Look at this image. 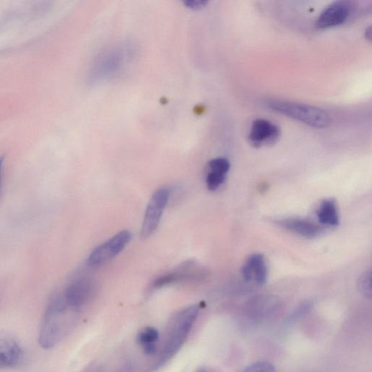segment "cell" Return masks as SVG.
<instances>
[{"label": "cell", "instance_id": "cell-1", "mask_svg": "<svg viewBox=\"0 0 372 372\" xmlns=\"http://www.w3.org/2000/svg\"><path fill=\"white\" fill-rule=\"evenodd\" d=\"M200 312L198 305H192L179 312L172 322V326L160 358V366L172 357L184 344L189 332Z\"/></svg>", "mask_w": 372, "mask_h": 372}, {"label": "cell", "instance_id": "cell-2", "mask_svg": "<svg viewBox=\"0 0 372 372\" xmlns=\"http://www.w3.org/2000/svg\"><path fill=\"white\" fill-rule=\"evenodd\" d=\"M266 105L274 111L312 128H324L331 123L330 115L319 107L277 99L268 100Z\"/></svg>", "mask_w": 372, "mask_h": 372}, {"label": "cell", "instance_id": "cell-3", "mask_svg": "<svg viewBox=\"0 0 372 372\" xmlns=\"http://www.w3.org/2000/svg\"><path fill=\"white\" fill-rule=\"evenodd\" d=\"M67 304L64 298L54 296L50 301L41 326L39 343L44 349L53 347L61 340L64 329Z\"/></svg>", "mask_w": 372, "mask_h": 372}, {"label": "cell", "instance_id": "cell-4", "mask_svg": "<svg viewBox=\"0 0 372 372\" xmlns=\"http://www.w3.org/2000/svg\"><path fill=\"white\" fill-rule=\"evenodd\" d=\"M130 239L131 233L128 230L117 233L92 252L88 259L89 265L97 267L108 263L125 249Z\"/></svg>", "mask_w": 372, "mask_h": 372}, {"label": "cell", "instance_id": "cell-5", "mask_svg": "<svg viewBox=\"0 0 372 372\" xmlns=\"http://www.w3.org/2000/svg\"><path fill=\"white\" fill-rule=\"evenodd\" d=\"M170 198V190L162 188L156 191L149 203L142 228V236L148 238L158 228Z\"/></svg>", "mask_w": 372, "mask_h": 372}, {"label": "cell", "instance_id": "cell-6", "mask_svg": "<svg viewBox=\"0 0 372 372\" xmlns=\"http://www.w3.org/2000/svg\"><path fill=\"white\" fill-rule=\"evenodd\" d=\"M280 129L268 120L258 119L253 121L249 134V143L256 148L275 144L280 137Z\"/></svg>", "mask_w": 372, "mask_h": 372}, {"label": "cell", "instance_id": "cell-7", "mask_svg": "<svg viewBox=\"0 0 372 372\" xmlns=\"http://www.w3.org/2000/svg\"><path fill=\"white\" fill-rule=\"evenodd\" d=\"M351 11L350 3L337 1L327 6L319 16L316 26L319 29H329L339 26L347 20Z\"/></svg>", "mask_w": 372, "mask_h": 372}, {"label": "cell", "instance_id": "cell-8", "mask_svg": "<svg viewBox=\"0 0 372 372\" xmlns=\"http://www.w3.org/2000/svg\"><path fill=\"white\" fill-rule=\"evenodd\" d=\"M24 357L23 348L11 336L0 334V369L14 367Z\"/></svg>", "mask_w": 372, "mask_h": 372}, {"label": "cell", "instance_id": "cell-9", "mask_svg": "<svg viewBox=\"0 0 372 372\" xmlns=\"http://www.w3.org/2000/svg\"><path fill=\"white\" fill-rule=\"evenodd\" d=\"M93 291L94 286L90 280H78L67 287L63 298L67 306L80 308L90 299Z\"/></svg>", "mask_w": 372, "mask_h": 372}, {"label": "cell", "instance_id": "cell-10", "mask_svg": "<svg viewBox=\"0 0 372 372\" xmlns=\"http://www.w3.org/2000/svg\"><path fill=\"white\" fill-rule=\"evenodd\" d=\"M242 274L247 282L254 280L260 286L265 284L268 279V268L263 254H252L243 266Z\"/></svg>", "mask_w": 372, "mask_h": 372}, {"label": "cell", "instance_id": "cell-11", "mask_svg": "<svg viewBox=\"0 0 372 372\" xmlns=\"http://www.w3.org/2000/svg\"><path fill=\"white\" fill-rule=\"evenodd\" d=\"M277 224L308 239L319 237L322 231L319 226L305 219H287L277 221Z\"/></svg>", "mask_w": 372, "mask_h": 372}, {"label": "cell", "instance_id": "cell-12", "mask_svg": "<svg viewBox=\"0 0 372 372\" xmlns=\"http://www.w3.org/2000/svg\"><path fill=\"white\" fill-rule=\"evenodd\" d=\"M319 222L325 226L336 227L340 223L337 203L334 200H324L317 212Z\"/></svg>", "mask_w": 372, "mask_h": 372}, {"label": "cell", "instance_id": "cell-13", "mask_svg": "<svg viewBox=\"0 0 372 372\" xmlns=\"http://www.w3.org/2000/svg\"><path fill=\"white\" fill-rule=\"evenodd\" d=\"M191 276L192 270L190 266H188L160 277L154 282L153 287L156 288L163 287L165 285L184 280Z\"/></svg>", "mask_w": 372, "mask_h": 372}, {"label": "cell", "instance_id": "cell-14", "mask_svg": "<svg viewBox=\"0 0 372 372\" xmlns=\"http://www.w3.org/2000/svg\"><path fill=\"white\" fill-rule=\"evenodd\" d=\"M138 339L144 347L156 345L159 339V332L153 327H148L140 333Z\"/></svg>", "mask_w": 372, "mask_h": 372}, {"label": "cell", "instance_id": "cell-15", "mask_svg": "<svg viewBox=\"0 0 372 372\" xmlns=\"http://www.w3.org/2000/svg\"><path fill=\"white\" fill-rule=\"evenodd\" d=\"M358 287L362 295L368 299L371 297V270L365 272L358 282Z\"/></svg>", "mask_w": 372, "mask_h": 372}, {"label": "cell", "instance_id": "cell-16", "mask_svg": "<svg viewBox=\"0 0 372 372\" xmlns=\"http://www.w3.org/2000/svg\"><path fill=\"white\" fill-rule=\"evenodd\" d=\"M226 174L210 172L207 176L206 183L210 191L218 189L225 181Z\"/></svg>", "mask_w": 372, "mask_h": 372}, {"label": "cell", "instance_id": "cell-17", "mask_svg": "<svg viewBox=\"0 0 372 372\" xmlns=\"http://www.w3.org/2000/svg\"><path fill=\"white\" fill-rule=\"evenodd\" d=\"M239 372H276V368L268 361H258L245 367Z\"/></svg>", "mask_w": 372, "mask_h": 372}, {"label": "cell", "instance_id": "cell-18", "mask_svg": "<svg viewBox=\"0 0 372 372\" xmlns=\"http://www.w3.org/2000/svg\"><path fill=\"white\" fill-rule=\"evenodd\" d=\"M230 163L225 158H217L209 163L210 172L226 174L230 170Z\"/></svg>", "mask_w": 372, "mask_h": 372}, {"label": "cell", "instance_id": "cell-19", "mask_svg": "<svg viewBox=\"0 0 372 372\" xmlns=\"http://www.w3.org/2000/svg\"><path fill=\"white\" fill-rule=\"evenodd\" d=\"M185 5L193 10L201 9L207 4V1H202V0H188L184 3Z\"/></svg>", "mask_w": 372, "mask_h": 372}, {"label": "cell", "instance_id": "cell-20", "mask_svg": "<svg viewBox=\"0 0 372 372\" xmlns=\"http://www.w3.org/2000/svg\"><path fill=\"white\" fill-rule=\"evenodd\" d=\"M4 163V156H1V158H0V187H1V183H2V172H3Z\"/></svg>", "mask_w": 372, "mask_h": 372}, {"label": "cell", "instance_id": "cell-21", "mask_svg": "<svg viewBox=\"0 0 372 372\" xmlns=\"http://www.w3.org/2000/svg\"><path fill=\"white\" fill-rule=\"evenodd\" d=\"M202 372V371H201Z\"/></svg>", "mask_w": 372, "mask_h": 372}]
</instances>
